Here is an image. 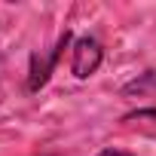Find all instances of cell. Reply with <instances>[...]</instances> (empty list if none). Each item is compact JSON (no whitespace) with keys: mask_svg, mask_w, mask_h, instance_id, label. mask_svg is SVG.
Wrapping results in <instances>:
<instances>
[{"mask_svg":"<svg viewBox=\"0 0 156 156\" xmlns=\"http://www.w3.org/2000/svg\"><path fill=\"white\" fill-rule=\"evenodd\" d=\"M67 43H70V34L64 31V34L58 37V43H55L49 52H34V58H31V76H28L31 92H37V89H43V86L49 83L52 67H55V61L61 58V52H64V46H67Z\"/></svg>","mask_w":156,"mask_h":156,"instance_id":"2","label":"cell"},{"mask_svg":"<svg viewBox=\"0 0 156 156\" xmlns=\"http://www.w3.org/2000/svg\"><path fill=\"white\" fill-rule=\"evenodd\" d=\"M98 156H132V153H126V150H101Z\"/></svg>","mask_w":156,"mask_h":156,"instance_id":"3","label":"cell"},{"mask_svg":"<svg viewBox=\"0 0 156 156\" xmlns=\"http://www.w3.org/2000/svg\"><path fill=\"white\" fill-rule=\"evenodd\" d=\"M70 52H73V55H70V70H73L76 80L92 76V73L101 67V58H104V49H101V43H98L95 37H80V40L73 43Z\"/></svg>","mask_w":156,"mask_h":156,"instance_id":"1","label":"cell"}]
</instances>
